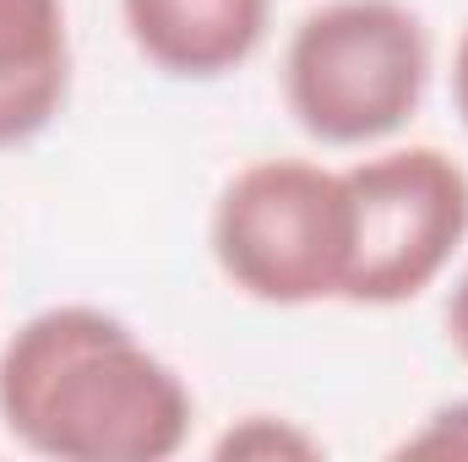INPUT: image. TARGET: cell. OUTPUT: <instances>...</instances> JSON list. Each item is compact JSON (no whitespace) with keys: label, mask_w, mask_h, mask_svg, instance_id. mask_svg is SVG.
Returning a JSON list of instances; mask_svg holds the SVG:
<instances>
[{"label":"cell","mask_w":468,"mask_h":462,"mask_svg":"<svg viewBox=\"0 0 468 462\" xmlns=\"http://www.w3.org/2000/svg\"><path fill=\"white\" fill-rule=\"evenodd\" d=\"M191 419L180 370L99 305H49L0 348V425L38 457L164 462Z\"/></svg>","instance_id":"cell-1"},{"label":"cell","mask_w":468,"mask_h":462,"mask_svg":"<svg viewBox=\"0 0 468 462\" xmlns=\"http://www.w3.org/2000/svg\"><path fill=\"white\" fill-rule=\"evenodd\" d=\"M213 261L256 305L344 299L349 278V185L311 158H256L213 202Z\"/></svg>","instance_id":"cell-3"},{"label":"cell","mask_w":468,"mask_h":462,"mask_svg":"<svg viewBox=\"0 0 468 462\" xmlns=\"http://www.w3.org/2000/svg\"><path fill=\"white\" fill-rule=\"evenodd\" d=\"M71 93L66 0H0V147L49 131Z\"/></svg>","instance_id":"cell-6"},{"label":"cell","mask_w":468,"mask_h":462,"mask_svg":"<svg viewBox=\"0 0 468 462\" xmlns=\"http://www.w3.org/2000/svg\"><path fill=\"white\" fill-rule=\"evenodd\" d=\"M452 104H458V120L468 125V27L452 49Z\"/></svg>","instance_id":"cell-10"},{"label":"cell","mask_w":468,"mask_h":462,"mask_svg":"<svg viewBox=\"0 0 468 462\" xmlns=\"http://www.w3.org/2000/svg\"><path fill=\"white\" fill-rule=\"evenodd\" d=\"M431 82V33L403 0H322L283 49V104L322 147L398 136Z\"/></svg>","instance_id":"cell-2"},{"label":"cell","mask_w":468,"mask_h":462,"mask_svg":"<svg viewBox=\"0 0 468 462\" xmlns=\"http://www.w3.org/2000/svg\"><path fill=\"white\" fill-rule=\"evenodd\" d=\"M224 462H272V457H322V441L316 436H305L300 425H289V419H272V414H250V419H239L229 436L213 446Z\"/></svg>","instance_id":"cell-7"},{"label":"cell","mask_w":468,"mask_h":462,"mask_svg":"<svg viewBox=\"0 0 468 462\" xmlns=\"http://www.w3.org/2000/svg\"><path fill=\"white\" fill-rule=\"evenodd\" d=\"M447 343L458 348V359H468V267L447 294Z\"/></svg>","instance_id":"cell-9"},{"label":"cell","mask_w":468,"mask_h":462,"mask_svg":"<svg viewBox=\"0 0 468 462\" xmlns=\"http://www.w3.org/2000/svg\"><path fill=\"white\" fill-rule=\"evenodd\" d=\"M398 457H468V397L431 408L425 425L398 441Z\"/></svg>","instance_id":"cell-8"},{"label":"cell","mask_w":468,"mask_h":462,"mask_svg":"<svg viewBox=\"0 0 468 462\" xmlns=\"http://www.w3.org/2000/svg\"><path fill=\"white\" fill-rule=\"evenodd\" d=\"M272 0H120L136 55L180 82H213L245 66L267 38Z\"/></svg>","instance_id":"cell-5"},{"label":"cell","mask_w":468,"mask_h":462,"mask_svg":"<svg viewBox=\"0 0 468 462\" xmlns=\"http://www.w3.org/2000/svg\"><path fill=\"white\" fill-rule=\"evenodd\" d=\"M349 185V305L420 299L468 239V169L441 147H392L344 169Z\"/></svg>","instance_id":"cell-4"}]
</instances>
